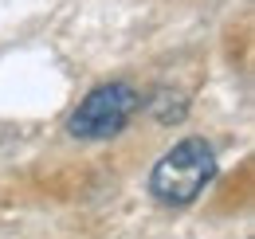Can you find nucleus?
<instances>
[{"mask_svg":"<svg viewBox=\"0 0 255 239\" xmlns=\"http://www.w3.org/2000/svg\"><path fill=\"white\" fill-rule=\"evenodd\" d=\"M133 110H137V90L133 87L102 83L79 102V110L71 114L67 129H71V137H83V141H106V137L126 129Z\"/></svg>","mask_w":255,"mask_h":239,"instance_id":"2","label":"nucleus"},{"mask_svg":"<svg viewBox=\"0 0 255 239\" xmlns=\"http://www.w3.org/2000/svg\"><path fill=\"white\" fill-rule=\"evenodd\" d=\"M216 169H220V165H216L212 145H208L204 137H185V141H177V145L153 165L149 192H153V200L169 204V208H185V204H192V200L212 184Z\"/></svg>","mask_w":255,"mask_h":239,"instance_id":"1","label":"nucleus"}]
</instances>
